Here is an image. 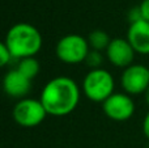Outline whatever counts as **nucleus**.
<instances>
[{
  "label": "nucleus",
  "mask_w": 149,
  "mask_h": 148,
  "mask_svg": "<svg viewBox=\"0 0 149 148\" xmlns=\"http://www.w3.org/2000/svg\"><path fill=\"white\" fill-rule=\"evenodd\" d=\"M42 34L36 26L28 22H20L8 30L4 43L13 58L24 59L36 57L42 49Z\"/></svg>",
  "instance_id": "obj_2"
},
{
  "label": "nucleus",
  "mask_w": 149,
  "mask_h": 148,
  "mask_svg": "<svg viewBox=\"0 0 149 148\" xmlns=\"http://www.w3.org/2000/svg\"><path fill=\"white\" fill-rule=\"evenodd\" d=\"M127 39L137 54H149V22L145 20L135 21L130 25Z\"/></svg>",
  "instance_id": "obj_9"
},
{
  "label": "nucleus",
  "mask_w": 149,
  "mask_h": 148,
  "mask_svg": "<svg viewBox=\"0 0 149 148\" xmlns=\"http://www.w3.org/2000/svg\"><path fill=\"white\" fill-rule=\"evenodd\" d=\"M122 88L127 94L145 93L149 87V71L143 64H131L124 68L120 76Z\"/></svg>",
  "instance_id": "obj_7"
},
{
  "label": "nucleus",
  "mask_w": 149,
  "mask_h": 148,
  "mask_svg": "<svg viewBox=\"0 0 149 148\" xmlns=\"http://www.w3.org/2000/svg\"><path fill=\"white\" fill-rule=\"evenodd\" d=\"M88 42L92 50H97V51H103L107 50L109 45L111 42V38L109 37V34L103 30H93L90 31L89 37H88Z\"/></svg>",
  "instance_id": "obj_12"
},
{
  "label": "nucleus",
  "mask_w": 149,
  "mask_h": 148,
  "mask_svg": "<svg viewBox=\"0 0 149 148\" xmlns=\"http://www.w3.org/2000/svg\"><path fill=\"white\" fill-rule=\"evenodd\" d=\"M102 109L110 119L123 122L134 115L135 104L130 94L113 93L105 102H102Z\"/></svg>",
  "instance_id": "obj_6"
},
{
  "label": "nucleus",
  "mask_w": 149,
  "mask_h": 148,
  "mask_svg": "<svg viewBox=\"0 0 149 148\" xmlns=\"http://www.w3.org/2000/svg\"><path fill=\"white\" fill-rule=\"evenodd\" d=\"M17 71H20L25 77H28L29 80H33L34 77H37L39 73V70H41V66H39V62L36 59V57H29V58H24V59H20V63H18Z\"/></svg>",
  "instance_id": "obj_11"
},
{
  "label": "nucleus",
  "mask_w": 149,
  "mask_h": 148,
  "mask_svg": "<svg viewBox=\"0 0 149 148\" xmlns=\"http://www.w3.org/2000/svg\"><path fill=\"white\" fill-rule=\"evenodd\" d=\"M12 54H10L9 49L7 47V45L3 42L1 45H0V64L1 66H7L8 63L10 62V59H12Z\"/></svg>",
  "instance_id": "obj_14"
},
{
  "label": "nucleus",
  "mask_w": 149,
  "mask_h": 148,
  "mask_svg": "<svg viewBox=\"0 0 149 148\" xmlns=\"http://www.w3.org/2000/svg\"><path fill=\"white\" fill-rule=\"evenodd\" d=\"M56 57L67 64H79L85 62L90 51L89 42L80 34H68L56 43Z\"/></svg>",
  "instance_id": "obj_4"
},
{
  "label": "nucleus",
  "mask_w": 149,
  "mask_h": 148,
  "mask_svg": "<svg viewBox=\"0 0 149 148\" xmlns=\"http://www.w3.org/2000/svg\"><path fill=\"white\" fill-rule=\"evenodd\" d=\"M144 97H145V101H147V104L149 105V87H148V89H147V91H145Z\"/></svg>",
  "instance_id": "obj_17"
},
{
  "label": "nucleus",
  "mask_w": 149,
  "mask_h": 148,
  "mask_svg": "<svg viewBox=\"0 0 149 148\" xmlns=\"http://www.w3.org/2000/svg\"><path fill=\"white\" fill-rule=\"evenodd\" d=\"M3 88L8 96L13 98H25L31 89V80L22 75L17 70H10L3 80Z\"/></svg>",
  "instance_id": "obj_10"
},
{
  "label": "nucleus",
  "mask_w": 149,
  "mask_h": 148,
  "mask_svg": "<svg viewBox=\"0 0 149 148\" xmlns=\"http://www.w3.org/2000/svg\"><path fill=\"white\" fill-rule=\"evenodd\" d=\"M140 13H141V18L149 22V0H143L141 4L139 5Z\"/></svg>",
  "instance_id": "obj_15"
},
{
  "label": "nucleus",
  "mask_w": 149,
  "mask_h": 148,
  "mask_svg": "<svg viewBox=\"0 0 149 148\" xmlns=\"http://www.w3.org/2000/svg\"><path fill=\"white\" fill-rule=\"evenodd\" d=\"M143 133H144L145 138L149 139V112L147 113L144 121H143Z\"/></svg>",
  "instance_id": "obj_16"
},
{
  "label": "nucleus",
  "mask_w": 149,
  "mask_h": 148,
  "mask_svg": "<svg viewBox=\"0 0 149 148\" xmlns=\"http://www.w3.org/2000/svg\"><path fill=\"white\" fill-rule=\"evenodd\" d=\"M39 100L49 115L63 117L77 108L80 101V88L73 79L58 76L46 83Z\"/></svg>",
  "instance_id": "obj_1"
},
{
  "label": "nucleus",
  "mask_w": 149,
  "mask_h": 148,
  "mask_svg": "<svg viewBox=\"0 0 149 148\" xmlns=\"http://www.w3.org/2000/svg\"><path fill=\"white\" fill-rule=\"evenodd\" d=\"M148 71H149V67H148Z\"/></svg>",
  "instance_id": "obj_18"
},
{
  "label": "nucleus",
  "mask_w": 149,
  "mask_h": 148,
  "mask_svg": "<svg viewBox=\"0 0 149 148\" xmlns=\"http://www.w3.org/2000/svg\"><path fill=\"white\" fill-rule=\"evenodd\" d=\"M47 115L41 100L22 98L13 108V119L21 127H36L43 122Z\"/></svg>",
  "instance_id": "obj_5"
},
{
  "label": "nucleus",
  "mask_w": 149,
  "mask_h": 148,
  "mask_svg": "<svg viewBox=\"0 0 149 148\" xmlns=\"http://www.w3.org/2000/svg\"><path fill=\"white\" fill-rule=\"evenodd\" d=\"M135 54L132 45L127 38H113L106 50V58L115 67L127 68L134 64Z\"/></svg>",
  "instance_id": "obj_8"
},
{
  "label": "nucleus",
  "mask_w": 149,
  "mask_h": 148,
  "mask_svg": "<svg viewBox=\"0 0 149 148\" xmlns=\"http://www.w3.org/2000/svg\"><path fill=\"white\" fill-rule=\"evenodd\" d=\"M114 77L103 68L90 70L82 81L84 93L90 101L105 102L114 92Z\"/></svg>",
  "instance_id": "obj_3"
},
{
  "label": "nucleus",
  "mask_w": 149,
  "mask_h": 148,
  "mask_svg": "<svg viewBox=\"0 0 149 148\" xmlns=\"http://www.w3.org/2000/svg\"><path fill=\"white\" fill-rule=\"evenodd\" d=\"M85 62H86V64L89 66L92 70H97V68H101V64H102V62H103V57H102V54H101V51L90 49Z\"/></svg>",
  "instance_id": "obj_13"
}]
</instances>
